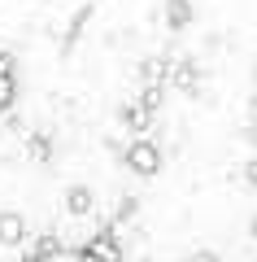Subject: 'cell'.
I'll return each mask as SVG.
<instances>
[{"mask_svg": "<svg viewBox=\"0 0 257 262\" xmlns=\"http://www.w3.org/2000/svg\"><path fill=\"white\" fill-rule=\"evenodd\" d=\"M127 166L135 170V175H144V179L157 175V170H161V149H157L153 140H135L127 149Z\"/></svg>", "mask_w": 257, "mask_h": 262, "instance_id": "cell-2", "label": "cell"}, {"mask_svg": "<svg viewBox=\"0 0 257 262\" xmlns=\"http://www.w3.org/2000/svg\"><path fill=\"white\" fill-rule=\"evenodd\" d=\"M248 232H253V236H257V219H253V223H248Z\"/></svg>", "mask_w": 257, "mask_h": 262, "instance_id": "cell-12", "label": "cell"}, {"mask_svg": "<svg viewBox=\"0 0 257 262\" xmlns=\"http://www.w3.org/2000/svg\"><path fill=\"white\" fill-rule=\"evenodd\" d=\"M148 118H153V110H148L144 101H139V105H122V122H127L131 131H144Z\"/></svg>", "mask_w": 257, "mask_h": 262, "instance_id": "cell-6", "label": "cell"}, {"mask_svg": "<svg viewBox=\"0 0 257 262\" xmlns=\"http://www.w3.org/2000/svg\"><path fill=\"white\" fill-rule=\"evenodd\" d=\"M188 18H192V13H188V5H183V0H175V5H170V22H175V27H183Z\"/></svg>", "mask_w": 257, "mask_h": 262, "instance_id": "cell-8", "label": "cell"}, {"mask_svg": "<svg viewBox=\"0 0 257 262\" xmlns=\"http://www.w3.org/2000/svg\"><path fill=\"white\" fill-rule=\"evenodd\" d=\"M27 241V219L18 210H5L0 214V245H22Z\"/></svg>", "mask_w": 257, "mask_h": 262, "instance_id": "cell-4", "label": "cell"}, {"mask_svg": "<svg viewBox=\"0 0 257 262\" xmlns=\"http://www.w3.org/2000/svg\"><path fill=\"white\" fill-rule=\"evenodd\" d=\"M65 210H70L74 219H87V214L96 210V192H92L87 184H74L70 192H65Z\"/></svg>", "mask_w": 257, "mask_h": 262, "instance_id": "cell-3", "label": "cell"}, {"mask_svg": "<svg viewBox=\"0 0 257 262\" xmlns=\"http://www.w3.org/2000/svg\"><path fill=\"white\" fill-rule=\"evenodd\" d=\"M0 75H13V57H5V53H0Z\"/></svg>", "mask_w": 257, "mask_h": 262, "instance_id": "cell-11", "label": "cell"}, {"mask_svg": "<svg viewBox=\"0 0 257 262\" xmlns=\"http://www.w3.org/2000/svg\"><path fill=\"white\" fill-rule=\"evenodd\" d=\"M79 262H122V245H118V232L113 227H101L92 241L79 249Z\"/></svg>", "mask_w": 257, "mask_h": 262, "instance_id": "cell-1", "label": "cell"}, {"mask_svg": "<svg viewBox=\"0 0 257 262\" xmlns=\"http://www.w3.org/2000/svg\"><path fill=\"white\" fill-rule=\"evenodd\" d=\"M253 140H257V131H253Z\"/></svg>", "mask_w": 257, "mask_h": 262, "instance_id": "cell-13", "label": "cell"}, {"mask_svg": "<svg viewBox=\"0 0 257 262\" xmlns=\"http://www.w3.org/2000/svg\"><path fill=\"white\" fill-rule=\"evenodd\" d=\"M188 262H218V253H209V249H201V253H192Z\"/></svg>", "mask_w": 257, "mask_h": 262, "instance_id": "cell-9", "label": "cell"}, {"mask_svg": "<svg viewBox=\"0 0 257 262\" xmlns=\"http://www.w3.org/2000/svg\"><path fill=\"white\" fill-rule=\"evenodd\" d=\"M244 179H248V184L257 188V158H253V162H248V166H244Z\"/></svg>", "mask_w": 257, "mask_h": 262, "instance_id": "cell-10", "label": "cell"}, {"mask_svg": "<svg viewBox=\"0 0 257 262\" xmlns=\"http://www.w3.org/2000/svg\"><path fill=\"white\" fill-rule=\"evenodd\" d=\"M57 258H61V241L57 236H39L31 245V253H22V262H57Z\"/></svg>", "mask_w": 257, "mask_h": 262, "instance_id": "cell-5", "label": "cell"}, {"mask_svg": "<svg viewBox=\"0 0 257 262\" xmlns=\"http://www.w3.org/2000/svg\"><path fill=\"white\" fill-rule=\"evenodd\" d=\"M13 96H18V88H13V75H0V114L13 105Z\"/></svg>", "mask_w": 257, "mask_h": 262, "instance_id": "cell-7", "label": "cell"}]
</instances>
